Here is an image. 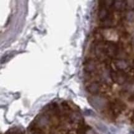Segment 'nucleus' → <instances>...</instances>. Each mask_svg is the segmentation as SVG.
<instances>
[{"label":"nucleus","mask_w":134,"mask_h":134,"mask_svg":"<svg viewBox=\"0 0 134 134\" xmlns=\"http://www.w3.org/2000/svg\"><path fill=\"white\" fill-rule=\"evenodd\" d=\"M88 100L90 105L98 111L103 109L106 106V100L103 98L93 97L89 98Z\"/></svg>","instance_id":"nucleus-1"},{"label":"nucleus","mask_w":134,"mask_h":134,"mask_svg":"<svg viewBox=\"0 0 134 134\" xmlns=\"http://www.w3.org/2000/svg\"><path fill=\"white\" fill-rule=\"evenodd\" d=\"M125 104L119 100H116L111 105V110L114 115H118L125 109Z\"/></svg>","instance_id":"nucleus-2"},{"label":"nucleus","mask_w":134,"mask_h":134,"mask_svg":"<svg viewBox=\"0 0 134 134\" xmlns=\"http://www.w3.org/2000/svg\"><path fill=\"white\" fill-rule=\"evenodd\" d=\"M87 90L92 94H97L99 90V87L98 84L97 83H93L88 86Z\"/></svg>","instance_id":"nucleus-3"},{"label":"nucleus","mask_w":134,"mask_h":134,"mask_svg":"<svg viewBox=\"0 0 134 134\" xmlns=\"http://www.w3.org/2000/svg\"><path fill=\"white\" fill-rule=\"evenodd\" d=\"M24 129L22 128L18 127H13L7 132L6 134H24Z\"/></svg>","instance_id":"nucleus-4"},{"label":"nucleus","mask_w":134,"mask_h":134,"mask_svg":"<svg viewBox=\"0 0 134 134\" xmlns=\"http://www.w3.org/2000/svg\"><path fill=\"white\" fill-rule=\"evenodd\" d=\"M97 128L100 130V131L103 132H106V130H107V127H106L105 125L102 124L101 123H99L98 124H97Z\"/></svg>","instance_id":"nucleus-5"},{"label":"nucleus","mask_w":134,"mask_h":134,"mask_svg":"<svg viewBox=\"0 0 134 134\" xmlns=\"http://www.w3.org/2000/svg\"><path fill=\"white\" fill-rule=\"evenodd\" d=\"M85 114V115H87V116H93V115H94V113L92 111H91V110L88 109L86 110Z\"/></svg>","instance_id":"nucleus-6"}]
</instances>
